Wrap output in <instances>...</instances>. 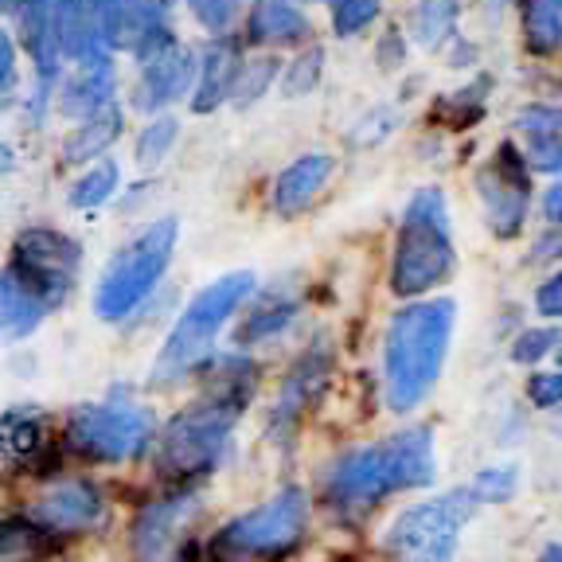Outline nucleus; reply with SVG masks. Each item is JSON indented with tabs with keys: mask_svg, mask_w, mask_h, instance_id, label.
<instances>
[{
	"mask_svg": "<svg viewBox=\"0 0 562 562\" xmlns=\"http://www.w3.org/2000/svg\"><path fill=\"white\" fill-rule=\"evenodd\" d=\"M79 243H70L67 235L47 227H32L16 238L12 262L4 270V285L20 290L24 297H32L35 305L52 313L55 305H63L75 285L79 273Z\"/></svg>",
	"mask_w": 562,
	"mask_h": 562,
	"instance_id": "obj_9",
	"label": "nucleus"
},
{
	"mask_svg": "<svg viewBox=\"0 0 562 562\" xmlns=\"http://www.w3.org/2000/svg\"><path fill=\"white\" fill-rule=\"evenodd\" d=\"M559 344L562 340L554 328H527L516 340V348H512V356H516V363H536L543 356H551V351H559Z\"/></svg>",
	"mask_w": 562,
	"mask_h": 562,
	"instance_id": "obj_30",
	"label": "nucleus"
},
{
	"mask_svg": "<svg viewBox=\"0 0 562 562\" xmlns=\"http://www.w3.org/2000/svg\"><path fill=\"white\" fill-rule=\"evenodd\" d=\"M481 195L488 203V220L496 235H516L524 227L527 195H531V176H527V153L516 145H501L496 160L481 172Z\"/></svg>",
	"mask_w": 562,
	"mask_h": 562,
	"instance_id": "obj_12",
	"label": "nucleus"
},
{
	"mask_svg": "<svg viewBox=\"0 0 562 562\" xmlns=\"http://www.w3.org/2000/svg\"><path fill=\"white\" fill-rule=\"evenodd\" d=\"M4 430H9V449L24 457V461H32V457L47 446L44 422L35 418V414H24V418H20V414H9V418H4Z\"/></svg>",
	"mask_w": 562,
	"mask_h": 562,
	"instance_id": "obj_26",
	"label": "nucleus"
},
{
	"mask_svg": "<svg viewBox=\"0 0 562 562\" xmlns=\"http://www.w3.org/2000/svg\"><path fill=\"white\" fill-rule=\"evenodd\" d=\"M434 481V441L426 430L391 434L375 446L344 453L325 476V501L336 508H371V504L411 492Z\"/></svg>",
	"mask_w": 562,
	"mask_h": 562,
	"instance_id": "obj_3",
	"label": "nucleus"
},
{
	"mask_svg": "<svg viewBox=\"0 0 562 562\" xmlns=\"http://www.w3.org/2000/svg\"><path fill=\"white\" fill-rule=\"evenodd\" d=\"M453 301H422L391 316L383 336V395L398 414L414 411L438 383L453 336Z\"/></svg>",
	"mask_w": 562,
	"mask_h": 562,
	"instance_id": "obj_2",
	"label": "nucleus"
},
{
	"mask_svg": "<svg viewBox=\"0 0 562 562\" xmlns=\"http://www.w3.org/2000/svg\"><path fill=\"white\" fill-rule=\"evenodd\" d=\"M235 79H238V63L231 59L227 47H211V55L200 63V82H195V110H215L227 94H235Z\"/></svg>",
	"mask_w": 562,
	"mask_h": 562,
	"instance_id": "obj_21",
	"label": "nucleus"
},
{
	"mask_svg": "<svg viewBox=\"0 0 562 562\" xmlns=\"http://www.w3.org/2000/svg\"><path fill=\"white\" fill-rule=\"evenodd\" d=\"M250 293H255V273L250 270L227 273V278L203 285V290L188 301V308L180 313V321H176L172 336H168L165 348H160L153 379H157V383H172V379L192 375L200 363H207L211 348H215V336L223 333V325L243 308V301L250 297Z\"/></svg>",
	"mask_w": 562,
	"mask_h": 562,
	"instance_id": "obj_4",
	"label": "nucleus"
},
{
	"mask_svg": "<svg viewBox=\"0 0 562 562\" xmlns=\"http://www.w3.org/2000/svg\"><path fill=\"white\" fill-rule=\"evenodd\" d=\"M554 356H559V363H562V344H559V351H554Z\"/></svg>",
	"mask_w": 562,
	"mask_h": 562,
	"instance_id": "obj_40",
	"label": "nucleus"
},
{
	"mask_svg": "<svg viewBox=\"0 0 562 562\" xmlns=\"http://www.w3.org/2000/svg\"><path fill=\"white\" fill-rule=\"evenodd\" d=\"M246 32H250L255 44L290 47V44H305L313 24L297 9V0H255L250 20H246Z\"/></svg>",
	"mask_w": 562,
	"mask_h": 562,
	"instance_id": "obj_18",
	"label": "nucleus"
},
{
	"mask_svg": "<svg viewBox=\"0 0 562 562\" xmlns=\"http://www.w3.org/2000/svg\"><path fill=\"white\" fill-rule=\"evenodd\" d=\"M114 188H117V165L114 160H98V165H90V172L82 176L79 184H75L70 203L75 207H102L114 195Z\"/></svg>",
	"mask_w": 562,
	"mask_h": 562,
	"instance_id": "obj_25",
	"label": "nucleus"
},
{
	"mask_svg": "<svg viewBox=\"0 0 562 562\" xmlns=\"http://www.w3.org/2000/svg\"><path fill=\"white\" fill-rule=\"evenodd\" d=\"M117 133H122V110H117V105H105L102 114L87 117L79 130L70 133L67 145H63V157H67V160L98 157L102 149H110V145H114Z\"/></svg>",
	"mask_w": 562,
	"mask_h": 562,
	"instance_id": "obj_22",
	"label": "nucleus"
},
{
	"mask_svg": "<svg viewBox=\"0 0 562 562\" xmlns=\"http://www.w3.org/2000/svg\"><path fill=\"white\" fill-rule=\"evenodd\" d=\"M220 375H211V395L192 403L184 414L168 422V430L157 441V469L176 481L203 476L227 457L231 430H235L238 411L250 398L255 386V363L243 356L215 360Z\"/></svg>",
	"mask_w": 562,
	"mask_h": 562,
	"instance_id": "obj_1",
	"label": "nucleus"
},
{
	"mask_svg": "<svg viewBox=\"0 0 562 562\" xmlns=\"http://www.w3.org/2000/svg\"><path fill=\"white\" fill-rule=\"evenodd\" d=\"M328 371H333V356L325 348L305 351L297 360V368L285 375L281 383V398H278V426H293L305 411H313V403L321 398L328 383Z\"/></svg>",
	"mask_w": 562,
	"mask_h": 562,
	"instance_id": "obj_17",
	"label": "nucleus"
},
{
	"mask_svg": "<svg viewBox=\"0 0 562 562\" xmlns=\"http://www.w3.org/2000/svg\"><path fill=\"white\" fill-rule=\"evenodd\" d=\"M297 316V301L290 293H266L250 313L243 316V325H238V344H262V340H273L278 333L290 328V321Z\"/></svg>",
	"mask_w": 562,
	"mask_h": 562,
	"instance_id": "obj_20",
	"label": "nucleus"
},
{
	"mask_svg": "<svg viewBox=\"0 0 562 562\" xmlns=\"http://www.w3.org/2000/svg\"><path fill=\"white\" fill-rule=\"evenodd\" d=\"M333 168L336 165L328 153H305V157H297L278 180H273V211L285 215V220L301 215V211L321 195V188L328 184Z\"/></svg>",
	"mask_w": 562,
	"mask_h": 562,
	"instance_id": "obj_16",
	"label": "nucleus"
},
{
	"mask_svg": "<svg viewBox=\"0 0 562 562\" xmlns=\"http://www.w3.org/2000/svg\"><path fill=\"white\" fill-rule=\"evenodd\" d=\"M12 79H16V67H12V40H4V94H12Z\"/></svg>",
	"mask_w": 562,
	"mask_h": 562,
	"instance_id": "obj_38",
	"label": "nucleus"
},
{
	"mask_svg": "<svg viewBox=\"0 0 562 562\" xmlns=\"http://www.w3.org/2000/svg\"><path fill=\"white\" fill-rule=\"evenodd\" d=\"M453 20H457V0H418V9H414V16H411V27L418 32L422 44L434 47L453 32Z\"/></svg>",
	"mask_w": 562,
	"mask_h": 562,
	"instance_id": "obj_24",
	"label": "nucleus"
},
{
	"mask_svg": "<svg viewBox=\"0 0 562 562\" xmlns=\"http://www.w3.org/2000/svg\"><path fill=\"white\" fill-rule=\"evenodd\" d=\"M308 524L305 492L285 488L273 501L258 504L255 512L231 519L220 536L211 539V554L220 562H246V559H278L285 554Z\"/></svg>",
	"mask_w": 562,
	"mask_h": 562,
	"instance_id": "obj_7",
	"label": "nucleus"
},
{
	"mask_svg": "<svg viewBox=\"0 0 562 562\" xmlns=\"http://www.w3.org/2000/svg\"><path fill=\"white\" fill-rule=\"evenodd\" d=\"M195 516H200L195 496H172V501L140 508L130 536L133 562H180V551L188 543V527H192Z\"/></svg>",
	"mask_w": 562,
	"mask_h": 562,
	"instance_id": "obj_11",
	"label": "nucleus"
},
{
	"mask_svg": "<svg viewBox=\"0 0 562 562\" xmlns=\"http://www.w3.org/2000/svg\"><path fill=\"white\" fill-rule=\"evenodd\" d=\"M172 140H176V117H157V122L145 125V133L137 137V160L145 168L160 165L165 153L172 149Z\"/></svg>",
	"mask_w": 562,
	"mask_h": 562,
	"instance_id": "obj_28",
	"label": "nucleus"
},
{
	"mask_svg": "<svg viewBox=\"0 0 562 562\" xmlns=\"http://www.w3.org/2000/svg\"><path fill=\"white\" fill-rule=\"evenodd\" d=\"M476 501H508L516 492V469H484L473 481Z\"/></svg>",
	"mask_w": 562,
	"mask_h": 562,
	"instance_id": "obj_32",
	"label": "nucleus"
},
{
	"mask_svg": "<svg viewBox=\"0 0 562 562\" xmlns=\"http://www.w3.org/2000/svg\"><path fill=\"white\" fill-rule=\"evenodd\" d=\"M536 305L543 316H562V270L551 281H543L536 293Z\"/></svg>",
	"mask_w": 562,
	"mask_h": 562,
	"instance_id": "obj_36",
	"label": "nucleus"
},
{
	"mask_svg": "<svg viewBox=\"0 0 562 562\" xmlns=\"http://www.w3.org/2000/svg\"><path fill=\"white\" fill-rule=\"evenodd\" d=\"M195 79H200V63H195V55L172 40V44L160 47L157 55H149L145 67H140L137 102L145 105V110H157V105H168V102H176V98H184Z\"/></svg>",
	"mask_w": 562,
	"mask_h": 562,
	"instance_id": "obj_15",
	"label": "nucleus"
},
{
	"mask_svg": "<svg viewBox=\"0 0 562 562\" xmlns=\"http://www.w3.org/2000/svg\"><path fill=\"white\" fill-rule=\"evenodd\" d=\"M278 79V63L273 59H250L238 67L235 79V98L238 102H255L258 94H266V87Z\"/></svg>",
	"mask_w": 562,
	"mask_h": 562,
	"instance_id": "obj_29",
	"label": "nucleus"
},
{
	"mask_svg": "<svg viewBox=\"0 0 562 562\" xmlns=\"http://www.w3.org/2000/svg\"><path fill=\"white\" fill-rule=\"evenodd\" d=\"M188 9L195 12V20L211 35H227L235 27V20L246 12V0H188Z\"/></svg>",
	"mask_w": 562,
	"mask_h": 562,
	"instance_id": "obj_27",
	"label": "nucleus"
},
{
	"mask_svg": "<svg viewBox=\"0 0 562 562\" xmlns=\"http://www.w3.org/2000/svg\"><path fill=\"white\" fill-rule=\"evenodd\" d=\"M527 157H531V165L547 168V172H554V168L562 172V133H551V137H531Z\"/></svg>",
	"mask_w": 562,
	"mask_h": 562,
	"instance_id": "obj_34",
	"label": "nucleus"
},
{
	"mask_svg": "<svg viewBox=\"0 0 562 562\" xmlns=\"http://www.w3.org/2000/svg\"><path fill=\"white\" fill-rule=\"evenodd\" d=\"M543 211H547V220H551V223H562V180L551 188V192H547Z\"/></svg>",
	"mask_w": 562,
	"mask_h": 562,
	"instance_id": "obj_37",
	"label": "nucleus"
},
{
	"mask_svg": "<svg viewBox=\"0 0 562 562\" xmlns=\"http://www.w3.org/2000/svg\"><path fill=\"white\" fill-rule=\"evenodd\" d=\"M476 504L481 501H476L473 488L414 504L386 531V554L395 562H449L457 554L461 531H465Z\"/></svg>",
	"mask_w": 562,
	"mask_h": 562,
	"instance_id": "obj_8",
	"label": "nucleus"
},
{
	"mask_svg": "<svg viewBox=\"0 0 562 562\" xmlns=\"http://www.w3.org/2000/svg\"><path fill=\"white\" fill-rule=\"evenodd\" d=\"M328 4H340V0H328Z\"/></svg>",
	"mask_w": 562,
	"mask_h": 562,
	"instance_id": "obj_41",
	"label": "nucleus"
},
{
	"mask_svg": "<svg viewBox=\"0 0 562 562\" xmlns=\"http://www.w3.org/2000/svg\"><path fill=\"white\" fill-rule=\"evenodd\" d=\"M321 59H325V55L316 52V47L308 55H301V59L290 67V75H285V90H290V94H301L305 87H313L316 75H321Z\"/></svg>",
	"mask_w": 562,
	"mask_h": 562,
	"instance_id": "obj_35",
	"label": "nucleus"
},
{
	"mask_svg": "<svg viewBox=\"0 0 562 562\" xmlns=\"http://www.w3.org/2000/svg\"><path fill=\"white\" fill-rule=\"evenodd\" d=\"M449 273H453V243H449L446 195L438 188H422L403 211L391 285L403 297H418L441 285Z\"/></svg>",
	"mask_w": 562,
	"mask_h": 562,
	"instance_id": "obj_5",
	"label": "nucleus"
},
{
	"mask_svg": "<svg viewBox=\"0 0 562 562\" xmlns=\"http://www.w3.org/2000/svg\"><path fill=\"white\" fill-rule=\"evenodd\" d=\"M102 24L110 47L137 52L140 59H149L160 47L172 44L160 0H102Z\"/></svg>",
	"mask_w": 562,
	"mask_h": 562,
	"instance_id": "obj_14",
	"label": "nucleus"
},
{
	"mask_svg": "<svg viewBox=\"0 0 562 562\" xmlns=\"http://www.w3.org/2000/svg\"><path fill=\"white\" fill-rule=\"evenodd\" d=\"M67 441L94 461H133L153 441V414L137 403L79 406L67 422Z\"/></svg>",
	"mask_w": 562,
	"mask_h": 562,
	"instance_id": "obj_10",
	"label": "nucleus"
},
{
	"mask_svg": "<svg viewBox=\"0 0 562 562\" xmlns=\"http://www.w3.org/2000/svg\"><path fill=\"white\" fill-rule=\"evenodd\" d=\"M524 40L531 52L551 55L562 47V0H524Z\"/></svg>",
	"mask_w": 562,
	"mask_h": 562,
	"instance_id": "obj_23",
	"label": "nucleus"
},
{
	"mask_svg": "<svg viewBox=\"0 0 562 562\" xmlns=\"http://www.w3.org/2000/svg\"><path fill=\"white\" fill-rule=\"evenodd\" d=\"M24 516L35 527H44L47 536H75V531H90L102 524L105 501L90 481H63L52 492H44Z\"/></svg>",
	"mask_w": 562,
	"mask_h": 562,
	"instance_id": "obj_13",
	"label": "nucleus"
},
{
	"mask_svg": "<svg viewBox=\"0 0 562 562\" xmlns=\"http://www.w3.org/2000/svg\"><path fill=\"white\" fill-rule=\"evenodd\" d=\"M110 94H114V70H110V63H87V67H79V75L63 87L59 110L67 117H94V114H102L105 105H114Z\"/></svg>",
	"mask_w": 562,
	"mask_h": 562,
	"instance_id": "obj_19",
	"label": "nucleus"
},
{
	"mask_svg": "<svg viewBox=\"0 0 562 562\" xmlns=\"http://www.w3.org/2000/svg\"><path fill=\"white\" fill-rule=\"evenodd\" d=\"M527 395H531V403L536 406H543V411L562 406V371H539V375H531Z\"/></svg>",
	"mask_w": 562,
	"mask_h": 562,
	"instance_id": "obj_33",
	"label": "nucleus"
},
{
	"mask_svg": "<svg viewBox=\"0 0 562 562\" xmlns=\"http://www.w3.org/2000/svg\"><path fill=\"white\" fill-rule=\"evenodd\" d=\"M379 12V0H340L333 12L336 32L340 35H356L363 24H371V16Z\"/></svg>",
	"mask_w": 562,
	"mask_h": 562,
	"instance_id": "obj_31",
	"label": "nucleus"
},
{
	"mask_svg": "<svg viewBox=\"0 0 562 562\" xmlns=\"http://www.w3.org/2000/svg\"><path fill=\"white\" fill-rule=\"evenodd\" d=\"M539 562H562V547H551V551H547Z\"/></svg>",
	"mask_w": 562,
	"mask_h": 562,
	"instance_id": "obj_39",
	"label": "nucleus"
},
{
	"mask_svg": "<svg viewBox=\"0 0 562 562\" xmlns=\"http://www.w3.org/2000/svg\"><path fill=\"white\" fill-rule=\"evenodd\" d=\"M176 235H180L176 220H157L110 258L94 293V308L102 321H122L157 290V281L165 278L168 262H172Z\"/></svg>",
	"mask_w": 562,
	"mask_h": 562,
	"instance_id": "obj_6",
	"label": "nucleus"
}]
</instances>
